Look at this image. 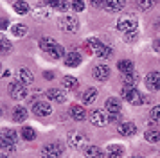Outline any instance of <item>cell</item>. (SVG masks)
Listing matches in <instances>:
<instances>
[{
	"mask_svg": "<svg viewBox=\"0 0 160 158\" xmlns=\"http://www.w3.org/2000/svg\"><path fill=\"white\" fill-rule=\"evenodd\" d=\"M121 93H122V99H126L128 102H131V104H140V102H146V101H148L133 85H126Z\"/></svg>",
	"mask_w": 160,
	"mask_h": 158,
	"instance_id": "6da1fadb",
	"label": "cell"
},
{
	"mask_svg": "<svg viewBox=\"0 0 160 158\" xmlns=\"http://www.w3.org/2000/svg\"><path fill=\"white\" fill-rule=\"evenodd\" d=\"M59 29H61L63 32H76V31L79 29V22H78V18L72 16V14L61 16V18H59Z\"/></svg>",
	"mask_w": 160,
	"mask_h": 158,
	"instance_id": "7a4b0ae2",
	"label": "cell"
},
{
	"mask_svg": "<svg viewBox=\"0 0 160 158\" xmlns=\"http://www.w3.org/2000/svg\"><path fill=\"white\" fill-rule=\"evenodd\" d=\"M61 155H63V146L59 142H51L42 149V158H59Z\"/></svg>",
	"mask_w": 160,
	"mask_h": 158,
	"instance_id": "3957f363",
	"label": "cell"
},
{
	"mask_svg": "<svg viewBox=\"0 0 160 158\" xmlns=\"http://www.w3.org/2000/svg\"><path fill=\"white\" fill-rule=\"evenodd\" d=\"M117 29L122 31V32H131L137 29V18L133 14H126V16H121L119 22H117Z\"/></svg>",
	"mask_w": 160,
	"mask_h": 158,
	"instance_id": "277c9868",
	"label": "cell"
},
{
	"mask_svg": "<svg viewBox=\"0 0 160 158\" xmlns=\"http://www.w3.org/2000/svg\"><path fill=\"white\" fill-rule=\"evenodd\" d=\"M88 142V136L85 133H81V131H72L70 135H68V146L74 147V149H83Z\"/></svg>",
	"mask_w": 160,
	"mask_h": 158,
	"instance_id": "5b68a950",
	"label": "cell"
},
{
	"mask_svg": "<svg viewBox=\"0 0 160 158\" xmlns=\"http://www.w3.org/2000/svg\"><path fill=\"white\" fill-rule=\"evenodd\" d=\"M8 90H9L11 99H15V101H22V99H25V97H27V88H25V85H22L20 81L11 83Z\"/></svg>",
	"mask_w": 160,
	"mask_h": 158,
	"instance_id": "8992f818",
	"label": "cell"
},
{
	"mask_svg": "<svg viewBox=\"0 0 160 158\" xmlns=\"http://www.w3.org/2000/svg\"><path fill=\"white\" fill-rule=\"evenodd\" d=\"M90 122L97 126V128H102V126H106L108 124V115L104 113L102 110H92V113H90Z\"/></svg>",
	"mask_w": 160,
	"mask_h": 158,
	"instance_id": "52a82bcc",
	"label": "cell"
},
{
	"mask_svg": "<svg viewBox=\"0 0 160 158\" xmlns=\"http://www.w3.org/2000/svg\"><path fill=\"white\" fill-rule=\"evenodd\" d=\"M32 113L36 115V117H47V115L52 113V108L49 102H45V101H36L34 104H32Z\"/></svg>",
	"mask_w": 160,
	"mask_h": 158,
	"instance_id": "ba28073f",
	"label": "cell"
},
{
	"mask_svg": "<svg viewBox=\"0 0 160 158\" xmlns=\"http://www.w3.org/2000/svg\"><path fill=\"white\" fill-rule=\"evenodd\" d=\"M146 86L151 92H158L160 90V72H149L146 76Z\"/></svg>",
	"mask_w": 160,
	"mask_h": 158,
	"instance_id": "9c48e42d",
	"label": "cell"
},
{
	"mask_svg": "<svg viewBox=\"0 0 160 158\" xmlns=\"http://www.w3.org/2000/svg\"><path fill=\"white\" fill-rule=\"evenodd\" d=\"M92 76H94L97 81H106L110 76V68L106 65H95L94 68H92Z\"/></svg>",
	"mask_w": 160,
	"mask_h": 158,
	"instance_id": "30bf717a",
	"label": "cell"
},
{
	"mask_svg": "<svg viewBox=\"0 0 160 158\" xmlns=\"http://www.w3.org/2000/svg\"><path fill=\"white\" fill-rule=\"evenodd\" d=\"M124 7H126V2L124 0H106L104 2V9L108 13H121Z\"/></svg>",
	"mask_w": 160,
	"mask_h": 158,
	"instance_id": "8fae6325",
	"label": "cell"
},
{
	"mask_svg": "<svg viewBox=\"0 0 160 158\" xmlns=\"http://www.w3.org/2000/svg\"><path fill=\"white\" fill-rule=\"evenodd\" d=\"M117 131L122 136H133L137 133V126H135L133 122H121L119 128H117Z\"/></svg>",
	"mask_w": 160,
	"mask_h": 158,
	"instance_id": "7c38bea8",
	"label": "cell"
},
{
	"mask_svg": "<svg viewBox=\"0 0 160 158\" xmlns=\"http://www.w3.org/2000/svg\"><path fill=\"white\" fill-rule=\"evenodd\" d=\"M47 97L51 101H54V102H65L67 93L61 88H51V90H47Z\"/></svg>",
	"mask_w": 160,
	"mask_h": 158,
	"instance_id": "4fadbf2b",
	"label": "cell"
},
{
	"mask_svg": "<svg viewBox=\"0 0 160 158\" xmlns=\"http://www.w3.org/2000/svg\"><path fill=\"white\" fill-rule=\"evenodd\" d=\"M18 81H20L22 85L29 86V85H32V81H34V76H32V72H31L29 68H20V70H18Z\"/></svg>",
	"mask_w": 160,
	"mask_h": 158,
	"instance_id": "5bb4252c",
	"label": "cell"
},
{
	"mask_svg": "<svg viewBox=\"0 0 160 158\" xmlns=\"http://www.w3.org/2000/svg\"><path fill=\"white\" fill-rule=\"evenodd\" d=\"M108 156L110 158H122L124 156V147L121 144H110L108 146Z\"/></svg>",
	"mask_w": 160,
	"mask_h": 158,
	"instance_id": "9a60e30c",
	"label": "cell"
},
{
	"mask_svg": "<svg viewBox=\"0 0 160 158\" xmlns=\"http://www.w3.org/2000/svg\"><path fill=\"white\" fill-rule=\"evenodd\" d=\"M79 63H81V54H79V52H68V54L65 56V65H67V67L76 68Z\"/></svg>",
	"mask_w": 160,
	"mask_h": 158,
	"instance_id": "2e32d148",
	"label": "cell"
},
{
	"mask_svg": "<svg viewBox=\"0 0 160 158\" xmlns=\"http://www.w3.org/2000/svg\"><path fill=\"white\" fill-rule=\"evenodd\" d=\"M117 68L122 72L124 76H128V74H131V72H135L133 61H130V59H121V61L117 63Z\"/></svg>",
	"mask_w": 160,
	"mask_h": 158,
	"instance_id": "e0dca14e",
	"label": "cell"
},
{
	"mask_svg": "<svg viewBox=\"0 0 160 158\" xmlns=\"http://www.w3.org/2000/svg\"><path fill=\"white\" fill-rule=\"evenodd\" d=\"M81 99H83L85 104H92V102L97 99V90H95V88H87L85 92L81 93Z\"/></svg>",
	"mask_w": 160,
	"mask_h": 158,
	"instance_id": "ac0fdd59",
	"label": "cell"
},
{
	"mask_svg": "<svg viewBox=\"0 0 160 158\" xmlns=\"http://www.w3.org/2000/svg\"><path fill=\"white\" fill-rule=\"evenodd\" d=\"M70 115H72L76 121H85L87 111H85V108L79 106V104H72V106H70Z\"/></svg>",
	"mask_w": 160,
	"mask_h": 158,
	"instance_id": "d6986e66",
	"label": "cell"
},
{
	"mask_svg": "<svg viewBox=\"0 0 160 158\" xmlns=\"http://www.w3.org/2000/svg\"><path fill=\"white\" fill-rule=\"evenodd\" d=\"M16 131L11 128H4L2 131H0V140H8V142H15L16 144Z\"/></svg>",
	"mask_w": 160,
	"mask_h": 158,
	"instance_id": "ffe728a7",
	"label": "cell"
},
{
	"mask_svg": "<svg viewBox=\"0 0 160 158\" xmlns=\"http://www.w3.org/2000/svg\"><path fill=\"white\" fill-rule=\"evenodd\" d=\"M106 110H108L110 113H119L121 111V101L115 99V97H110V99H106Z\"/></svg>",
	"mask_w": 160,
	"mask_h": 158,
	"instance_id": "44dd1931",
	"label": "cell"
},
{
	"mask_svg": "<svg viewBox=\"0 0 160 158\" xmlns=\"http://www.w3.org/2000/svg\"><path fill=\"white\" fill-rule=\"evenodd\" d=\"M27 119V110L23 106H16L15 110H13V121L15 122H23Z\"/></svg>",
	"mask_w": 160,
	"mask_h": 158,
	"instance_id": "7402d4cb",
	"label": "cell"
},
{
	"mask_svg": "<svg viewBox=\"0 0 160 158\" xmlns=\"http://www.w3.org/2000/svg\"><path fill=\"white\" fill-rule=\"evenodd\" d=\"M61 85L65 90H76L78 88V79L74 77V76H65V77L61 79Z\"/></svg>",
	"mask_w": 160,
	"mask_h": 158,
	"instance_id": "603a6c76",
	"label": "cell"
},
{
	"mask_svg": "<svg viewBox=\"0 0 160 158\" xmlns=\"http://www.w3.org/2000/svg\"><path fill=\"white\" fill-rule=\"evenodd\" d=\"M85 156L87 158H102V151L95 146H87L85 147Z\"/></svg>",
	"mask_w": 160,
	"mask_h": 158,
	"instance_id": "cb8c5ba5",
	"label": "cell"
},
{
	"mask_svg": "<svg viewBox=\"0 0 160 158\" xmlns=\"http://www.w3.org/2000/svg\"><path fill=\"white\" fill-rule=\"evenodd\" d=\"M144 136H146V140L148 142H151V144H155V142H160V129H148L144 133Z\"/></svg>",
	"mask_w": 160,
	"mask_h": 158,
	"instance_id": "d4e9b609",
	"label": "cell"
},
{
	"mask_svg": "<svg viewBox=\"0 0 160 158\" xmlns=\"http://www.w3.org/2000/svg\"><path fill=\"white\" fill-rule=\"evenodd\" d=\"M56 45V42L52 40V38H49V36H45V38H40V49L45 50V52H49V50L52 49Z\"/></svg>",
	"mask_w": 160,
	"mask_h": 158,
	"instance_id": "484cf974",
	"label": "cell"
},
{
	"mask_svg": "<svg viewBox=\"0 0 160 158\" xmlns=\"http://www.w3.org/2000/svg\"><path fill=\"white\" fill-rule=\"evenodd\" d=\"M47 54H49L51 57H54V59H59V57L65 56V49H63L61 45H58V43H56V45H54V47L47 52Z\"/></svg>",
	"mask_w": 160,
	"mask_h": 158,
	"instance_id": "4316f807",
	"label": "cell"
},
{
	"mask_svg": "<svg viewBox=\"0 0 160 158\" xmlns=\"http://www.w3.org/2000/svg\"><path fill=\"white\" fill-rule=\"evenodd\" d=\"M15 11H16L18 14L29 13V4H27L25 0H16V2H15Z\"/></svg>",
	"mask_w": 160,
	"mask_h": 158,
	"instance_id": "83f0119b",
	"label": "cell"
},
{
	"mask_svg": "<svg viewBox=\"0 0 160 158\" xmlns=\"http://www.w3.org/2000/svg\"><path fill=\"white\" fill-rule=\"evenodd\" d=\"M11 50H13L11 42L6 40V38H2V40H0V56H6V54H9Z\"/></svg>",
	"mask_w": 160,
	"mask_h": 158,
	"instance_id": "f1b7e54d",
	"label": "cell"
},
{
	"mask_svg": "<svg viewBox=\"0 0 160 158\" xmlns=\"http://www.w3.org/2000/svg\"><path fill=\"white\" fill-rule=\"evenodd\" d=\"M11 32H13V36L22 38V36L27 34V27H25L23 23H16V25H13V27H11Z\"/></svg>",
	"mask_w": 160,
	"mask_h": 158,
	"instance_id": "f546056e",
	"label": "cell"
},
{
	"mask_svg": "<svg viewBox=\"0 0 160 158\" xmlns=\"http://www.w3.org/2000/svg\"><path fill=\"white\" fill-rule=\"evenodd\" d=\"M22 135H23L25 140H34V138H36V131H34L32 128H29V126H23L22 128Z\"/></svg>",
	"mask_w": 160,
	"mask_h": 158,
	"instance_id": "4dcf8cb0",
	"label": "cell"
},
{
	"mask_svg": "<svg viewBox=\"0 0 160 158\" xmlns=\"http://www.w3.org/2000/svg\"><path fill=\"white\" fill-rule=\"evenodd\" d=\"M95 54L99 57H110L112 56V47H108V45H101L99 49L95 50Z\"/></svg>",
	"mask_w": 160,
	"mask_h": 158,
	"instance_id": "1f68e13d",
	"label": "cell"
},
{
	"mask_svg": "<svg viewBox=\"0 0 160 158\" xmlns=\"http://www.w3.org/2000/svg\"><path fill=\"white\" fill-rule=\"evenodd\" d=\"M102 43L97 40V38H90V40H87V49L90 50V52H95V50L101 47Z\"/></svg>",
	"mask_w": 160,
	"mask_h": 158,
	"instance_id": "d6a6232c",
	"label": "cell"
},
{
	"mask_svg": "<svg viewBox=\"0 0 160 158\" xmlns=\"http://www.w3.org/2000/svg\"><path fill=\"white\" fill-rule=\"evenodd\" d=\"M0 149L6 151V153H13L16 149V144L15 142H8V140H0Z\"/></svg>",
	"mask_w": 160,
	"mask_h": 158,
	"instance_id": "836d02e7",
	"label": "cell"
},
{
	"mask_svg": "<svg viewBox=\"0 0 160 158\" xmlns=\"http://www.w3.org/2000/svg\"><path fill=\"white\" fill-rule=\"evenodd\" d=\"M138 79H140V76H138L137 72H131L128 76H124V83H126V85H135Z\"/></svg>",
	"mask_w": 160,
	"mask_h": 158,
	"instance_id": "e575fe53",
	"label": "cell"
},
{
	"mask_svg": "<svg viewBox=\"0 0 160 158\" xmlns=\"http://www.w3.org/2000/svg\"><path fill=\"white\" fill-rule=\"evenodd\" d=\"M52 7L58 9V11H65V9H68V2H65V0H54Z\"/></svg>",
	"mask_w": 160,
	"mask_h": 158,
	"instance_id": "d590c367",
	"label": "cell"
},
{
	"mask_svg": "<svg viewBox=\"0 0 160 158\" xmlns=\"http://www.w3.org/2000/svg\"><path fill=\"white\" fill-rule=\"evenodd\" d=\"M137 2H138V7H140V9L148 11L149 7L155 6V2H157V0H137Z\"/></svg>",
	"mask_w": 160,
	"mask_h": 158,
	"instance_id": "8d00e7d4",
	"label": "cell"
},
{
	"mask_svg": "<svg viewBox=\"0 0 160 158\" xmlns=\"http://www.w3.org/2000/svg\"><path fill=\"white\" fill-rule=\"evenodd\" d=\"M70 7H72L74 11H78V13L79 11H85V2L83 0H74L72 4H70Z\"/></svg>",
	"mask_w": 160,
	"mask_h": 158,
	"instance_id": "74e56055",
	"label": "cell"
},
{
	"mask_svg": "<svg viewBox=\"0 0 160 158\" xmlns=\"http://www.w3.org/2000/svg\"><path fill=\"white\" fill-rule=\"evenodd\" d=\"M137 32L135 31H131V32H124V42L126 43H133V42H137Z\"/></svg>",
	"mask_w": 160,
	"mask_h": 158,
	"instance_id": "f35d334b",
	"label": "cell"
},
{
	"mask_svg": "<svg viewBox=\"0 0 160 158\" xmlns=\"http://www.w3.org/2000/svg\"><path fill=\"white\" fill-rule=\"evenodd\" d=\"M149 115H151V119L155 122H160V106H155L151 111H149Z\"/></svg>",
	"mask_w": 160,
	"mask_h": 158,
	"instance_id": "ab89813d",
	"label": "cell"
},
{
	"mask_svg": "<svg viewBox=\"0 0 160 158\" xmlns=\"http://www.w3.org/2000/svg\"><path fill=\"white\" fill-rule=\"evenodd\" d=\"M90 2H92L94 7H104V2H106V0H90Z\"/></svg>",
	"mask_w": 160,
	"mask_h": 158,
	"instance_id": "60d3db41",
	"label": "cell"
},
{
	"mask_svg": "<svg viewBox=\"0 0 160 158\" xmlns=\"http://www.w3.org/2000/svg\"><path fill=\"white\" fill-rule=\"evenodd\" d=\"M8 18H0V29H8V25H9V23H8Z\"/></svg>",
	"mask_w": 160,
	"mask_h": 158,
	"instance_id": "b9f144b4",
	"label": "cell"
},
{
	"mask_svg": "<svg viewBox=\"0 0 160 158\" xmlns=\"http://www.w3.org/2000/svg\"><path fill=\"white\" fill-rule=\"evenodd\" d=\"M153 47H155L157 50H160V42H153Z\"/></svg>",
	"mask_w": 160,
	"mask_h": 158,
	"instance_id": "7bdbcfd3",
	"label": "cell"
},
{
	"mask_svg": "<svg viewBox=\"0 0 160 158\" xmlns=\"http://www.w3.org/2000/svg\"><path fill=\"white\" fill-rule=\"evenodd\" d=\"M43 76H45V77H47V79H51V77H52V72H45Z\"/></svg>",
	"mask_w": 160,
	"mask_h": 158,
	"instance_id": "ee69618b",
	"label": "cell"
},
{
	"mask_svg": "<svg viewBox=\"0 0 160 158\" xmlns=\"http://www.w3.org/2000/svg\"><path fill=\"white\" fill-rule=\"evenodd\" d=\"M45 2H47V4H51V6L54 4V0H45Z\"/></svg>",
	"mask_w": 160,
	"mask_h": 158,
	"instance_id": "f6af8a7d",
	"label": "cell"
},
{
	"mask_svg": "<svg viewBox=\"0 0 160 158\" xmlns=\"http://www.w3.org/2000/svg\"><path fill=\"white\" fill-rule=\"evenodd\" d=\"M131 158H144V156H131Z\"/></svg>",
	"mask_w": 160,
	"mask_h": 158,
	"instance_id": "bcb514c9",
	"label": "cell"
},
{
	"mask_svg": "<svg viewBox=\"0 0 160 158\" xmlns=\"http://www.w3.org/2000/svg\"><path fill=\"white\" fill-rule=\"evenodd\" d=\"M0 158H6V155H0Z\"/></svg>",
	"mask_w": 160,
	"mask_h": 158,
	"instance_id": "7dc6e473",
	"label": "cell"
},
{
	"mask_svg": "<svg viewBox=\"0 0 160 158\" xmlns=\"http://www.w3.org/2000/svg\"><path fill=\"white\" fill-rule=\"evenodd\" d=\"M0 72H2V63H0Z\"/></svg>",
	"mask_w": 160,
	"mask_h": 158,
	"instance_id": "c3c4849f",
	"label": "cell"
},
{
	"mask_svg": "<svg viewBox=\"0 0 160 158\" xmlns=\"http://www.w3.org/2000/svg\"><path fill=\"white\" fill-rule=\"evenodd\" d=\"M157 25H158V27H160V22H158V23H157Z\"/></svg>",
	"mask_w": 160,
	"mask_h": 158,
	"instance_id": "681fc988",
	"label": "cell"
},
{
	"mask_svg": "<svg viewBox=\"0 0 160 158\" xmlns=\"http://www.w3.org/2000/svg\"><path fill=\"white\" fill-rule=\"evenodd\" d=\"M0 115H2V110H0Z\"/></svg>",
	"mask_w": 160,
	"mask_h": 158,
	"instance_id": "f907efd6",
	"label": "cell"
}]
</instances>
